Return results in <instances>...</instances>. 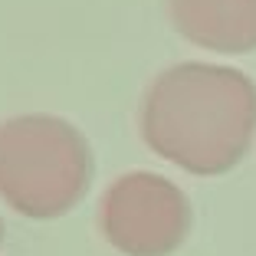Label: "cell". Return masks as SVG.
<instances>
[{
  "label": "cell",
  "mask_w": 256,
  "mask_h": 256,
  "mask_svg": "<svg viewBox=\"0 0 256 256\" xmlns=\"http://www.w3.org/2000/svg\"><path fill=\"white\" fill-rule=\"evenodd\" d=\"M138 132L158 158L181 171L226 174L256 138V82L220 62H174L144 89Z\"/></svg>",
  "instance_id": "obj_1"
},
{
  "label": "cell",
  "mask_w": 256,
  "mask_h": 256,
  "mask_svg": "<svg viewBox=\"0 0 256 256\" xmlns=\"http://www.w3.org/2000/svg\"><path fill=\"white\" fill-rule=\"evenodd\" d=\"M89 138L50 112H23L0 122V200L20 217L56 220L92 184Z\"/></svg>",
  "instance_id": "obj_2"
},
{
  "label": "cell",
  "mask_w": 256,
  "mask_h": 256,
  "mask_svg": "<svg viewBox=\"0 0 256 256\" xmlns=\"http://www.w3.org/2000/svg\"><path fill=\"white\" fill-rule=\"evenodd\" d=\"M190 220L188 194L154 171L122 174L98 200V230L125 256H171L188 240Z\"/></svg>",
  "instance_id": "obj_3"
},
{
  "label": "cell",
  "mask_w": 256,
  "mask_h": 256,
  "mask_svg": "<svg viewBox=\"0 0 256 256\" xmlns=\"http://www.w3.org/2000/svg\"><path fill=\"white\" fill-rule=\"evenodd\" d=\"M174 30L207 53L256 50V0H164Z\"/></svg>",
  "instance_id": "obj_4"
},
{
  "label": "cell",
  "mask_w": 256,
  "mask_h": 256,
  "mask_svg": "<svg viewBox=\"0 0 256 256\" xmlns=\"http://www.w3.org/2000/svg\"><path fill=\"white\" fill-rule=\"evenodd\" d=\"M0 240H4V224H0Z\"/></svg>",
  "instance_id": "obj_5"
}]
</instances>
